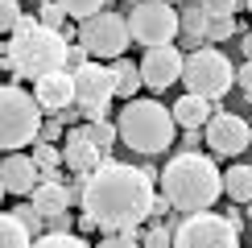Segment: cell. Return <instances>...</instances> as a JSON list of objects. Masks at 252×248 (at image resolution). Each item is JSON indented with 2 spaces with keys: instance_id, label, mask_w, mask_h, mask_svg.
Segmentation results:
<instances>
[{
  "instance_id": "obj_1",
  "label": "cell",
  "mask_w": 252,
  "mask_h": 248,
  "mask_svg": "<svg viewBox=\"0 0 252 248\" xmlns=\"http://www.w3.org/2000/svg\"><path fill=\"white\" fill-rule=\"evenodd\" d=\"M153 178L145 170L124 161H103L83 178V215H91L103 236L108 232H128L141 240V223L153 211Z\"/></svg>"
},
{
  "instance_id": "obj_2",
  "label": "cell",
  "mask_w": 252,
  "mask_h": 248,
  "mask_svg": "<svg viewBox=\"0 0 252 248\" xmlns=\"http://www.w3.org/2000/svg\"><path fill=\"white\" fill-rule=\"evenodd\" d=\"M0 66L13 70V79H41L66 70V37L46 29L37 17L21 13L17 29L8 33V46L0 50Z\"/></svg>"
},
{
  "instance_id": "obj_3",
  "label": "cell",
  "mask_w": 252,
  "mask_h": 248,
  "mask_svg": "<svg viewBox=\"0 0 252 248\" xmlns=\"http://www.w3.org/2000/svg\"><path fill=\"white\" fill-rule=\"evenodd\" d=\"M165 190V203L182 215H194V211H211L223 194V174L211 157L203 153H182V157H170L165 170L157 174Z\"/></svg>"
},
{
  "instance_id": "obj_4",
  "label": "cell",
  "mask_w": 252,
  "mask_h": 248,
  "mask_svg": "<svg viewBox=\"0 0 252 248\" xmlns=\"http://www.w3.org/2000/svg\"><path fill=\"white\" fill-rule=\"evenodd\" d=\"M112 124H116V141H124L141 157L165 153L174 145V137H178V124L170 116V108L157 103V99H124L120 116Z\"/></svg>"
},
{
  "instance_id": "obj_5",
  "label": "cell",
  "mask_w": 252,
  "mask_h": 248,
  "mask_svg": "<svg viewBox=\"0 0 252 248\" xmlns=\"http://www.w3.org/2000/svg\"><path fill=\"white\" fill-rule=\"evenodd\" d=\"M37 128H41V108L33 91L4 83L0 87V153H21L25 145H33Z\"/></svg>"
},
{
  "instance_id": "obj_6",
  "label": "cell",
  "mask_w": 252,
  "mask_h": 248,
  "mask_svg": "<svg viewBox=\"0 0 252 248\" xmlns=\"http://www.w3.org/2000/svg\"><path fill=\"white\" fill-rule=\"evenodd\" d=\"M182 83L190 95H203V99H223L236 83V66L232 58H223L215 46H198L190 54H182Z\"/></svg>"
},
{
  "instance_id": "obj_7",
  "label": "cell",
  "mask_w": 252,
  "mask_h": 248,
  "mask_svg": "<svg viewBox=\"0 0 252 248\" xmlns=\"http://www.w3.org/2000/svg\"><path fill=\"white\" fill-rule=\"evenodd\" d=\"M124 21H128V37L145 50L174 46V37H178V8L170 0H136Z\"/></svg>"
},
{
  "instance_id": "obj_8",
  "label": "cell",
  "mask_w": 252,
  "mask_h": 248,
  "mask_svg": "<svg viewBox=\"0 0 252 248\" xmlns=\"http://www.w3.org/2000/svg\"><path fill=\"white\" fill-rule=\"evenodd\" d=\"M174 248H240V227L227 215L194 211L174 223Z\"/></svg>"
},
{
  "instance_id": "obj_9",
  "label": "cell",
  "mask_w": 252,
  "mask_h": 248,
  "mask_svg": "<svg viewBox=\"0 0 252 248\" xmlns=\"http://www.w3.org/2000/svg\"><path fill=\"white\" fill-rule=\"evenodd\" d=\"M70 87H75V108L83 112V120H103L116 99V79L103 62H83L79 70H70Z\"/></svg>"
},
{
  "instance_id": "obj_10",
  "label": "cell",
  "mask_w": 252,
  "mask_h": 248,
  "mask_svg": "<svg viewBox=\"0 0 252 248\" xmlns=\"http://www.w3.org/2000/svg\"><path fill=\"white\" fill-rule=\"evenodd\" d=\"M79 46L87 50V58H120L124 50H128V21H124L120 13H95L87 21H79Z\"/></svg>"
},
{
  "instance_id": "obj_11",
  "label": "cell",
  "mask_w": 252,
  "mask_h": 248,
  "mask_svg": "<svg viewBox=\"0 0 252 248\" xmlns=\"http://www.w3.org/2000/svg\"><path fill=\"white\" fill-rule=\"evenodd\" d=\"M203 141L219 157H240L252 145V132H248V120H240L236 112H211V120L203 124Z\"/></svg>"
},
{
  "instance_id": "obj_12",
  "label": "cell",
  "mask_w": 252,
  "mask_h": 248,
  "mask_svg": "<svg viewBox=\"0 0 252 248\" xmlns=\"http://www.w3.org/2000/svg\"><path fill=\"white\" fill-rule=\"evenodd\" d=\"M141 66V83L149 91H165L170 83L182 79V50H174V46H153V50H145V58L136 62Z\"/></svg>"
},
{
  "instance_id": "obj_13",
  "label": "cell",
  "mask_w": 252,
  "mask_h": 248,
  "mask_svg": "<svg viewBox=\"0 0 252 248\" xmlns=\"http://www.w3.org/2000/svg\"><path fill=\"white\" fill-rule=\"evenodd\" d=\"M103 161H108V153H103L99 145H91L83 137V128L75 124V128L66 132V141H62V165H66L70 174H79V178H87V174L99 170Z\"/></svg>"
},
{
  "instance_id": "obj_14",
  "label": "cell",
  "mask_w": 252,
  "mask_h": 248,
  "mask_svg": "<svg viewBox=\"0 0 252 248\" xmlns=\"http://www.w3.org/2000/svg\"><path fill=\"white\" fill-rule=\"evenodd\" d=\"M0 182H4V194H17V199H29L37 186V161L29 153H8L0 157Z\"/></svg>"
},
{
  "instance_id": "obj_15",
  "label": "cell",
  "mask_w": 252,
  "mask_h": 248,
  "mask_svg": "<svg viewBox=\"0 0 252 248\" xmlns=\"http://www.w3.org/2000/svg\"><path fill=\"white\" fill-rule=\"evenodd\" d=\"M33 99L41 112H66L75 103V87H70V70H54V75H41L33 79Z\"/></svg>"
},
{
  "instance_id": "obj_16",
  "label": "cell",
  "mask_w": 252,
  "mask_h": 248,
  "mask_svg": "<svg viewBox=\"0 0 252 248\" xmlns=\"http://www.w3.org/2000/svg\"><path fill=\"white\" fill-rule=\"evenodd\" d=\"M170 116H174V124H178V128H203V124L211 120V99L190 95V91H186L182 99H174Z\"/></svg>"
},
{
  "instance_id": "obj_17",
  "label": "cell",
  "mask_w": 252,
  "mask_h": 248,
  "mask_svg": "<svg viewBox=\"0 0 252 248\" xmlns=\"http://www.w3.org/2000/svg\"><path fill=\"white\" fill-rule=\"evenodd\" d=\"M178 37H182L190 50L207 46V13H203L198 4H186V8H178Z\"/></svg>"
},
{
  "instance_id": "obj_18",
  "label": "cell",
  "mask_w": 252,
  "mask_h": 248,
  "mask_svg": "<svg viewBox=\"0 0 252 248\" xmlns=\"http://www.w3.org/2000/svg\"><path fill=\"white\" fill-rule=\"evenodd\" d=\"M29 203L37 207L41 215H58V211H70V203H66V186L62 182H37L33 186V194H29Z\"/></svg>"
},
{
  "instance_id": "obj_19",
  "label": "cell",
  "mask_w": 252,
  "mask_h": 248,
  "mask_svg": "<svg viewBox=\"0 0 252 248\" xmlns=\"http://www.w3.org/2000/svg\"><path fill=\"white\" fill-rule=\"evenodd\" d=\"M112 79H116V95L120 99H136V91L145 87L141 83V66H136L132 58H112Z\"/></svg>"
},
{
  "instance_id": "obj_20",
  "label": "cell",
  "mask_w": 252,
  "mask_h": 248,
  "mask_svg": "<svg viewBox=\"0 0 252 248\" xmlns=\"http://www.w3.org/2000/svg\"><path fill=\"white\" fill-rule=\"evenodd\" d=\"M223 194L232 203H252V165H232L223 174Z\"/></svg>"
},
{
  "instance_id": "obj_21",
  "label": "cell",
  "mask_w": 252,
  "mask_h": 248,
  "mask_svg": "<svg viewBox=\"0 0 252 248\" xmlns=\"http://www.w3.org/2000/svg\"><path fill=\"white\" fill-rule=\"evenodd\" d=\"M0 248H33V236L17 223L13 211H8V215L0 211Z\"/></svg>"
},
{
  "instance_id": "obj_22",
  "label": "cell",
  "mask_w": 252,
  "mask_h": 248,
  "mask_svg": "<svg viewBox=\"0 0 252 248\" xmlns=\"http://www.w3.org/2000/svg\"><path fill=\"white\" fill-rule=\"evenodd\" d=\"M83 128V137H87L91 145H99L103 153H112V145H116V124H108V116L103 120H87V124H79Z\"/></svg>"
},
{
  "instance_id": "obj_23",
  "label": "cell",
  "mask_w": 252,
  "mask_h": 248,
  "mask_svg": "<svg viewBox=\"0 0 252 248\" xmlns=\"http://www.w3.org/2000/svg\"><path fill=\"white\" fill-rule=\"evenodd\" d=\"M13 215H17V223L25 227V232L33 236V240H37V236H46V215H41V211H37L33 203H21V207H17Z\"/></svg>"
},
{
  "instance_id": "obj_24",
  "label": "cell",
  "mask_w": 252,
  "mask_h": 248,
  "mask_svg": "<svg viewBox=\"0 0 252 248\" xmlns=\"http://www.w3.org/2000/svg\"><path fill=\"white\" fill-rule=\"evenodd\" d=\"M141 248H174V223H153L141 232Z\"/></svg>"
},
{
  "instance_id": "obj_25",
  "label": "cell",
  "mask_w": 252,
  "mask_h": 248,
  "mask_svg": "<svg viewBox=\"0 0 252 248\" xmlns=\"http://www.w3.org/2000/svg\"><path fill=\"white\" fill-rule=\"evenodd\" d=\"M54 4H58L66 17H75V21H87V17L103 13V0H54Z\"/></svg>"
},
{
  "instance_id": "obj_26",
  "label": "cell",
  "mask_w": 252,
  "mask_h": 248,
  "mask_svg": "<svg viewBox=\"0 0 252 248\" xmlns=\"http://www.w3.org/2000/svg\"><path fill=\"white\" fill-rule=\"evenodd\" d=\"M33 248H91L83 236H70V232H46V236H37Z\"/></svg>"
},
{
  "instance_id": "obj_27",
  "label": "cell",
  "mask_w": 252,
  "mask_h": 248,
  "mask_svg": "<svg viewBox=\"0 0 252 248\" xmlns=\"http://www.w3.org/2000/svg\"><path fill=\"white\" fill-rule=\"evenodd\" d=\"M29 157L37 161V170H58L62 165V149L58 145H46V141H33V153Z\"/></svg>"
},
{
  "instance_id": "obj_28",
  "label": "cell",
  "mask_w": 252,
  "mask_h": 248,
  "mask_svg": "<svg viewBox=\"0 0 252 248\" xmlns=\"http://www.w3.org/2000/svg\"><path fill=\"white\" fill-rule=\"evenodd\" d=\"M62 137H66V116H62V112H54L50 120H41V128H37V141H46V145H58Z\"/></svg>"
},
{
  "instance_id": "obj_29",
  "label": "cell",
  "mask_w": 252,
  "mask_h": 248,
  "mask_svg": "<svg viewBox=\"0 0 252 248\" xmlns=\"http://www.w3.org/2000/svg\"><path fill=\"white\" fill-rule=\"evenodd\" d=\"M236 17H207V46L211 41H223V37H232L236 33Z\"/></svg>"
},
{
  "instance_id": "obj_30",
  "label": "cell",
  "mask_w": 252,
  "mask_h": 248,
  "mask_svg": "<svg viewBox=\"0 0 252 248\" xmlns=\"http://www.w3.org/2000/svg\"><path fill=\"white\" fill-rule=\"evenodd\" d=\"M198 8H203L207 17H236L240 13V4H244V0H194Z\"/></svg>"
},
{
  "instance_id": "obj_31",
  "label": "cell",
  "mask_w": 252,
  "mask_h": 248,
  "mask_svg": "<svg viewBox=\"0 0 252 248\" xmlns=\"http://www.w3.org/2000/svg\"><path fill=\"white\" fill-rule=\"evenodd\" d=\"M37 21H41L46 29H54V33H62V25H66V13H62L54 0H46V4H41V13H37Z\"/></svg>"
},
{
  "instance_id": "obj_32",
  "label": "cell",
  "mask_w": 252,
  "mask_h": 248,
  "mask_svg": "<svg viewBox=\"0 0 252 248\" xmlns=\"http://www.w3.org/2000/svg\"><path fill=\"white\" fill-rule=\"evenodd\" d=\"M21 21V4L17 0H0V33H13Z\"/></svg>"
},
{
  "instance_id": "obj_33",
  "label": "cell",
  "mask_w": 252,
  "mask_h": 248,
  "mask_svg": "<svg viewBox=\"0 0 252 248\" xmlns=\"http://www.w3.org/2000/svg\"><path fill=\"white\" fill-rule=\"evenodd\" d=\"M95 248H141V240H136V236H128V232H108Z\"/></svg>"
},
{
  "instance_id": "obj_34",
  "label": "cell",
  "mask_w": 252,
  "mask_h": 248,
  "mask_svg": "<svg viewBox=\"0 0 252 248\" xmlns=\"http://www.w3.org/2000/svg\"><path fill=\"white\" fill-rule=\"evenodd\" d=\"M83 62H91V58H87V50H83L79 41H75V46H66V70H79Z\"/></svg>"
},
{
  "instance_id": "obj_35",
  "label": "cell",
  "mask_w": 252,
  "mask_h": 248,
  "mask_svg": "<svg viewBox=\"0 0 252 248\" xmlns=\"http://www.w3.org/2000/svg\"><path fill=\"white\" fill-rule=\"evenodd\" d=\"M70 223H75V219H70V211H58V215H50V219H46V232H70Z\"/></svg>"
},
{
  "instance_id": "obj_36",
  "label": "cell",
  "mask_w": 252,
  "mask_h": 248,
  "mask_svg": "<svg viewBox=\"0 0 252 248\" xmlns=\"http://www.w3.org/2000/svg\"><path fill=\"white\" fill-rule=\"evenodd\" d=\"M236 83H240L244 95H252V62H240V66H236Z\"/></svg>"
},
{
  "instance_id": "obj_37",
  "label": "cell",
  "mask_w": 252,
  "mask_h": 248,
  "mask_svg": "<svg viewBox=\"0 0 252 248\" xmlns=\"http://www.w3.org/2000/svg\"><path fill=\"white\" fill-rule=\"evenodd\" d=\"M186 137H182V153H198V141H203V132L198 128H182Z\"/></svg>"
},
{
  "instance_id": "obj_38",
  "label": "cell",
  "mask_w": 252,
  "mask_h": 248,
  "mask_svg": "<svg viewBox=\"0 0 252 248\" xmlns=\"http://www.w3.org/2000/svg\"><path fill=\"white\" fill-rule=\"evenodd\" d=\"M244 62H252V33H244Z\"/></svg>"
},
{
  "instance_id": "obj_39",
  "label": "cell",
  "mask_w": 252,
  "mask_h": 248,
  "mask_svg": "<svg viewBox=\"0 0 252 248\" xmlns=\"http://www.w3.org/2000/svg\"><path fill=\"white\" fill-rule=\"evenodd\" d=\"M244 211H248V219H252V203H244Z\"/></svg>"
},
{
  "instance_id": "obj_40",
  "label": "cell",
  "mask_w": 252,
  "mask_h": 248,
  "mask_svg": "<svg viewBox=\"0 0 252 248\" xmlns=\"http://www.w3.org/2000/svg\"><path fill=\"white\" fill-rule=\"evenodd\" d=\"M0 199H4V182H0Z\"/></svg>"
},
{
  "instance_id": "obj_41",
  "label": "cell",
  "mask_w": 252,
  "mask_h": 248,
  "mask_svg": "<svg viewBox=\"0 0 252 248\" xmlns=\"http://www.w3.org/2000/svg\"><path fill=\"white\" fill-rule=\"evenodd\" d=\"M244 4H248V13H252V0H244Z\"/></svg>"
},
{
  "instance_id": "obj_42",
  "label": "cell",
  "mask_w": 252,
  "mask_h": 248,
  "mask_svg": "<svg viewBox=\"0 0 252 248\" xmlns=\"http://www.w3.org/2000/svg\"><path fill=\"white\" fill-rule=\"evenodd\" d=\"M248 132H252V120H248Z\"/></svg>"
}]
</instances>
